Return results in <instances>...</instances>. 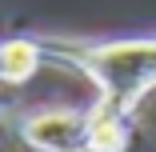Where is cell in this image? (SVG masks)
Masks as SVG:
<instances>
[{
	"instance_id": "6da1fadb",
	"label": "cell",
	"mask_w": 156,
	"mask_h": 152,
	"mask_svg": "<svg viewBox=\"0 0 156 152\" xmlns=\"http://www.w3.org/2000/svg\"><path fill=\"white\" fill-rule=\"evenodd\" d=\"M76 68H84L100 88V104L132 112L156 88V40H104V44H68Z\"/></svg>"
},
{
	"instance_id": "7a4b0ae2",
	"label": "cell",
	"mask_w": 156,
	"mask_h": 152,
	"mask_svg": "<svg viewBox=\"0 0 156 152\" xmlns=\"http://www.w3.org/2000/svg\"><path fill=\"white\" fill-rule=\"evenodd\" d=\"M84 128H88V112L52 108V112L28 116L20 124V136L32 144L36 152H76L84 144Z\"/></svg>"
},
{
	"instance_id": "3957f363",
	"label": "cell",
	"mask_w": 156,
	"mask_h": 152,
	"mask_svg": "<svg viewBox=\"0 0 156 152\" xmlns=\"http://www.w3.org/2000/svg\"><path fill=\"white\" fill-rule=\"evenodd\" d=\"M84 148L88 152H124V148H128V112L108 108V104L88 108Z\"/></svg>"
},
{
	"instance_id": "277c9868",
	"label": "cell",
	"mask_w": 156,
	"mask_h": 152,
	"mask_svg": "<svg viewBox=\"0 0 156 152\" xmlns=\"http://www.w3.org/2000/svg\"><path fill=\"white\" fill-rule=\"evenodd\" d=\"M40 64H44V48L36 40L12 36V40L0 44V80H4V84H12V88L28 84V80L40 72Z\"/></svg>"
}]
</instances>
